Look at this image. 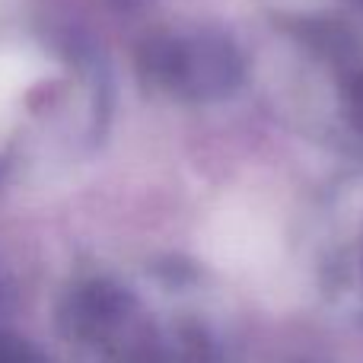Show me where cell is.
Segmentation results:
<instances>
[{"label": "cell", "mask_w": 363, "mask_h": 363, "mask_svg": "<svg viewBox=\"0 0 363 363\" xmlns=\"http://www.w3.org/2000/svg\"><path fill=\"white\" fill-rule=\"evenodd\" d=\"M351 102H354V118L363 125V77L357 83H354V89H351Z\"/></svg>", "instance_id": "6da1fadb"}]
</instances>
